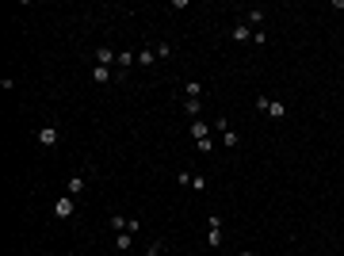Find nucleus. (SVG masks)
Instances as JSON below:
<instances>
[{
	"instance_id": "nucleus-14",
	"label": "nucleus",
	"mask_w": 344,
	"mask_h": 256,
	"mask_svg": "<svg viewBox=\"0 0 344 256\" xmlns=\"http://www.w3.org/2000/svg\"><path fill=\"white\" fill-rule=\"evenodd\" d=\"M199 96H203V84H199V80H188V100H199Z\"/></svg>"
},
{
	"instance_id": "nucleus-10",
	"label": "nucleus",
	"mask_w": 344,
	"mask_h": 256,
	"mask_svg": "<svg viewBox=\"0 0 344 256\" xmlns=\"http://www.w3.org/2000/svg\"><path fill=\"white\" fill-rule=\"evenodd\" d=\"M191 138H195V142H199V138H210V126H206L203 119H195V122H191Z\"/></svg>"
},
{
	"instance_id": "nucleus-16",
	"label": "nucleus",
	"mask_w": 344,
	"mask_h": 256,
	"mask_svg": "<svg viewBox=\"0 0 344 256\" xmlns=\"http://www.w3.org/2000/svg\"><path fill=\"white\" fill-rule=\"evenodd\" d=\"M195 145H199V153H203V157H206V153H210V149H214V142H210V138H199V142H195Z\"/></svg>"
},
{
	"instance_id": "nucleus-11",
	"label": "nucleus",
	"mask_w": 344,
	"mask_h": 256,
	"mask_svg": "<svg viewBox=\"0 0 344 256\" xmlns=\"http://www.w3.org/2000/svg\"><path fill=\"white\" fill-rule=\"evenodd\" d=\"M199 111H203V103H199V100H188V103H184V115H188L191 122L199 119Z\"/></svg>"
},
{
	"instance_id": "nucleus-20",
	"label": "nucleus",
	"mask_w": 344,
	"mask_h": 256,
	"mask_svg": "<svg viewBox=\"0 0 344 256\" xmlns=\"http://www.w3.org/2000/svg\"><path fill=\"white\" fill-rule=\"evenodd\" d=\"M241 256H252V252H241Z\"/></svg>"
},
{
	"instance_id": "nucleus-6",
	"label": "nucleus",
	"mask_w": 344,
	"mask_h": 256,
	"mask_svg": "<svg viewBox=\"0 0 344 256\" xmlns=\"http://www.w3.org/2000/svg\"><path fill=\"white\" fill-rule=\"evenodd\" d=\"M230 34H233V42H252V31H249V23H237Z\"/></svg>"
},
{
	"instance_id": "nucleus-12",
	"label": "nucleus",
	"mask_w": 344,
	"mask_h": 256,
	"mask_svg": "<svg viewBox=\"0 0 344 256\" xmlns=\"http://www.w3.org/2000/svg\"><path fill=\"white\" fill-rule=\"evenodd\" d=\"M153 61H157V50H153V46H146V50L138 54V65H153Z\"/></svg>"
},
{
	"instance_id": "nucleus-4",
	"label": "nucleus",
	"mask_w": 344,
	"mask_h": 256,
	"mask_svg": "<svg viewBox=\"0 0 344 256\" xmlns=\"http://www.w3.org/2000/svg\"><path fill=\"white\" fill-rule=\"evenodd\" d=\"M96 65H107V69L119 65V54H115L111 46H100V50H96Z\"/></svg>"
},
{
	"instance_id": "nucleus-2",
	"label": "nucleus",
	"mask_w": 344,
	"mask_h": 256,
	"mask_svg": "<svg viewBox=\"0 0 344 256\" xmlns=\"http://www.w3.org/2000/svg\"><path fill=\"white\" fill-rule=\"evenodd\" d=\"M73 210H77V199L73 195H61L58 203H54V214H58V218H73Z\"/></svg>"
},
{
	"instance_id": "nucleus-18",
	"label": "nucleus",
	"mask_w": 344,
	"mask_h": 256,
	"mask_svg": "<svg viewBox=\"0 0 344 256\" xmlns=\"http://www.w3.org/2000/svg\"><path fill=\"white\" fill-rule=\"evenodd\" d=\"M191 188H195V191H206V176H191Z\"/></svg>"
},
{
	"instance_id": "nucleus-8",
	"label": "nucleus",
	"mask_w": 344,
	"mask_h": 256,
	"mask_svg": "<svg viewBox=\"0 0 344 256\" xmlns=\"http://www.w3.org/2000/svg\"><path fill=\"white\" fill-rule=\"evenodd\" d=\"M245 23H249V31H252V27H256V31H260V23H264V12H260V8L245 12Z\"/></svg>"
},
{
	"instance_id": "nucleus-7",
	"label": "nucleus",
	"mask_w": 344,
	"mask_h": 256,
	"mask_svg": "<svg viewBox=\"0 0 344 256\" xmlns=\"http://www.w3.org/2000/svg\"><path fill=\"white\" fill-rule=\"evenodd\" d=\"M111 77H115V69H107V65H96L92 69V80H96V84H107Z\"/></svg>"
},
{
	"instance_id": "nucleus-5",
	"label": "nucleus",
	"mask_w": 344,
	"mask_h": 256,
	"mask_svg": "<svg viewBox=\"0 0 344 256\" xmlns=\"http://www.w3.org/2000/svg\"><path fill=\"white\" fill-rule=\"evenodd\" d=\"M38 145L54 149V145H58V130H54V126H42V130H38Z\"/></svg>"
},
{
	"instance_id": "nucleus-17",
	"label": "nucleus",
	"mask_w": 344,
	"mask_h": 256,
	"mask_svg": "<svg viewBox=\"0 0 344 256\" xmlns=\"http://www.w3.org/2000/svg\"><path fill=\"white\" fill-rule=\"evenodd\" d=\"M153 50H157V58L164 61V58H168V54H172V46H168V42H161V46H153Z\"/></svg>"
},
{
	"instance_id": "nucleus-3",
	"label": "nucleus",
	"mask_w": 344,
	"mask_h": 256,
	"mask_svg": "<svg viewBox=\"0 0 344 256\" xmlns=\"http://www.w3.org/2000/svg\"><path fill=\"white\" fill-rule=\"evenodd\" d=\"M206 226H210V230H206V245L218 248V245H222V218H210Z\"/></svg>"
},
{
	"instance_id": "nucleus-1",
	"label": "nucleus",
	"mask_w": 344,
	"mask_h": 256,
	"mask_svg": "<svg viewBox=\"0 0 344 256\" xmlns=\"http://www.w3.org/2000/svg\"><path fill=\"white\" fill-rule=\"evenodd\" d=\"M256 107H260V111H268V115H272V119H283V103H275V100H268V96H256Z\"/></svg>"
},
{
	"instance_id": "nucleus-19",
	"label": "nucleus",
	"mask_w": 344,
	"mask_h": 256,
	"mask_svg": "<svg viewBox=\"0 0 344 256\" xmlns=\"http://www.w3.org/2000/svg\"><path fill=\"white\" fill-rule=\"evenodd\" d=\"M146 256H164V245H161V241H153V245H149V252Z\"/></svg>"
},
{
	"instance_id": "nucleus-13",
	"label": "nucleus",
	"mask_w": 344,
	"mask_h": 256,
	"mask_svg": "<svg viewBox=\"0 0 344 256\" xmlns=\"http://www.w3.org/2000/svg\"><path fill=\"white\" fill-rule=\"evenodd\" d=\"M84 191V176H69V195H80Z\"/></svg>"
},
{
	"instance_id": "nucleus-15",
	"label": "nucleus",
	"mask_w": 344,
	"mask_h": 256,
	"mask_svg": "<svg viewBox=\"0 0 344 256\" xmlns=\"http://www.w3.org/2000/svg\"><path fill=\"white\" fill-rule=\"evenodd\" d=\"M222 145H226V149H237V134H233V130H226V134H222Z\"/></svg>"
},
{
	"instance_id": "nucleus-9",
	"label": "nucleus",
	"mask_w": 344,
	"mask_h": 256,
	"mask_svg": "<svg viewBox=\"0 0 344 256\" xmlns=\"http://www.w3.org/2000/svg\"><path fill=\"white\" fill-rule=\"evenodd\" d=\"M130 237H134V233H130V230L115 233V248H119V252H130Z\"/></svg>"
}]
</instances>
